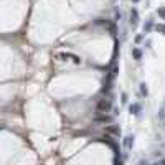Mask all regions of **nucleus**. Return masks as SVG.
<instances>
[{"label":"nucleus","instance_id":"nucleus-13","mask_svg":"<svg viewBox=\"0 0 165 165\" xmlns=\"http://www.w3.org/2000/svg\"><path fill=\"white\" fill-rule=\"evenodd\" d=\"M157 13L160 15V17H162V20H165V8H158Z\"/></svg>","mask_w":165,"mask_h":165},{"label":"nucleus","instance_id":"nucleus-9","mask_svg":"<svg viewBox=\"0 0 165 165\" xmlns=\"http://www.w3.org/2000/svg\"><path fill=\"white\" fill-rule=\"evenodd\" d=\"M158 119L165 121V101H164V106H162V107H160V111H158Z\"/></svg>","mask_w":165,"mask_h":165},{"label":"nucleus","instance_id":"nucleus-1","mask_svg":"<svg viewBox=\"0 0 165 165\" xmlns=\"http://www.w3.org/2000/svg\"><path fill=\"white\" fill-rule=\"evenodd\" d=\"M112 107L111 99H101L98 102V112H109Z\"/></svg>","mask_w":165,"mask_h":165},{"label":"nucleus","instance_id":"nucleus-10","mask_svg":"<svg viewBox=\"0 0 165 165\" xmlns=\"http://www.w3.org/2000/svg\"><path fill=\"white\" fill-rule=\"evenodd\" d=\"M140 94H142V96H147V94H149V89H147L145 83H140Z\"/></svg>","mask_w":165,"mask_h":165},{"label":"nucleus","instance_id":"nucleus-18","mask_svg":"<svg viewBox=\"0 0 165 165\" xmlns=\"http://www.w3.org/2000/svg\"><path fill=\"white\" fill-rule=\"evenodd\" d=\"M157 165H158V164H157Z\"/></svg>","mask_w":165,"mask_h":165},{"label":"nucleus","instance_id":"nucleus-3","mask_svg":"<svg viewBox=\"0 0 165 165\" xmlns=\"http://www.w3.org/2000/svg\"><path fill=\"white\" fill-rule=\"evenodd\" d=\"M104 131H106V134H111V135H116V137L121 135V129H119L117 125H107Z\"/></svg>","mask_w":165,"mask_h":165},{"label":"nucleus","instance_id":"nucleus-12","mask_svg":"<svg viewBox=\"0 0 165 165\" xmlns=\"http://www.w3.org/2000/svg\"><path fill=\"white\" fill-rule=\"evenodd\" d=\"M124 162H122V158H121V155L119 154H116V158H114V165H122Z\"/></svg>","mask_w":165,"mask_h":165},{"label":"nucleus","instance_id":"nucleus-16","mask_svg":"<svg viewBox=\"0 0 165 165\" xmlns=\"http://www.w3.org/2000/svg\"><path fill=\"white\" fill-rule=\"evenodd\" d=\"M122 102H127V94L125 92H122Z\"/></svg>","mask_w":165,"mask_h":165},{"label":"nucleus","instance_id":"nucleus-6","mask_svg":"<svg viewBox=\"0 0 165 165\" xmlns=\"http://www.w3.org/2000/svg\"><path fill=\"white\" fill-rule=\"evenodd\" d=\"M132 145H134V135H127V137H124V147H125V150H131Z\"/></svg>","mask_w":165,"mask_h":165},{"label":"nucleus","instance_id":"nucleus-8","mask_svg":"<svg viewBox=\"0 0 165 165\" xmlns=\"http://www.w3.org/2000/svg\"><path fill=\"white\" fill-rule=\"evenodd\" d=\"M154 28V20H147V23L144 25V33H149Z\"/></svg>","mask_w":165,"mask_h":165},{"label":"nucleus","instance_id":"nucleus-11","mask_svg":"<svg viewBox=\"0 0 165 165\" xmlns=\"http://www.w3.org/2000/svg\"><path fill=\"white\" fill-rule=\"evenodd\" d=\"M155 30H157L158 33L165 35V25H162V23H160V25H155Z\"/></svg>","mask_w":165,"mask_h":165},{"label":"nucleus","instance_id":"nucleus-5","mask_svg":"<svg viewBox=\"0 0 165 165\" xmlns=\"http://www.w3.org/2000/svg\"><path fill=\"white\" fill-rule=\"evenodd\" d=\"M94 121H96V122H102V124H109V122H112V117L107 116V114H99Z\"/></svg>","mask_w":165,"mask_h":165},{"label":"nucleus","instance_id":"nucleus-14","mask_svg":"<svg viewBox=\"0 0 165 165\" xmlns=\"http://www.w3.org/2000/svg\"><path fill=\"white\" fill-rule=\"evenodd\" d=\"M137 165H149V162H147V160H144V158H142V160H139V164Z\"/></svg>","mask_w":165,"mask_h":165},{"label":"nucleus","instance_id":"nucleus-7","mask_svg":"<svg viewBox=\"0 0 165 165\" xmlns=\"http://www.w3.org/2000/svg\"><path fill=\"white\" fill-rule=\"evenodd\" d=\"M132 56L137 59V61H140V59H142V51H140L139 48H132Z\"/></svg>","mask_w":165,"mask_h":165},{"label":"nucleus","instance_id":"nucleus-15","mask_svg":"<svg viewBox=\"0 0 165 165\" xmlns=\"http://www.w3.org/2000/svg\"><path fill=\"white\" fill-rule=\"evenodd\" d=\"M140 41H142V35H137L135 36V43H140Z\"/></svg>","mask_w":165,"mask_h":165},{"label":"nucleus","instance_id":"nucleus-4","mask_svg":"<svg viewBox=\"0 0 165 165\" xmlns=\"http://www.w3.org/2000/svg\"><path fill=\"white\" fill-rule=\"evenodd\" d=\"M129 109H131V114H134V116H137V117H139V116H140V112H142V106L139 104V102H132Z\"/></svg>","mask_w":165,"mask_h":165},{"label":"nucleus","instance_id":"nucleus-2","mask_svg":"<svg viewBox=\"0 0 165 165\" xmlns=\"http://www.w3.org/2000/svg\"><path fill=\"white\" fill-rule=\"evenodd\" d=\"M129 23H131L132 26H135L139 23V13H137L135 8H132L131 13H129Z\"/></svg>","mask_w":165,"mask_h":165},{"label":"nucleus","instance_id":"nucleus-17","mask_svg":"<svg viewBox=\"0 0 165 165\" xmlns=\"http://www.w3.org/2000/svg\"><path fill=\"white\" fill-rule=\"evenodd\" d=\"M132 2H139V0H132Z\"/></svg>","mask_w":165,"mask_h":165}]
</instances>
